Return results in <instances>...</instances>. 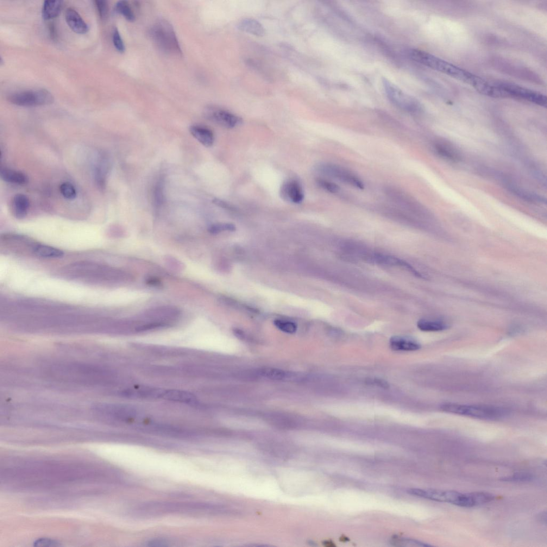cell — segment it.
<instances>
[{
	"mask_svg": "<svg viewBox=\"0 0 547 547\" xmlns=\"http://www.w3.org/2000/svg\"><path fill=\"white\" fill-rule=\"evenodd\" d=\"M54 370L61 379L94 385L103 383L108 374L100 367L81 363L64 364Z\"/></svg>",
	"mask_w": 547,
	"mask_h": 547,
	"instance_id": "obj_1",
	"label": "cell"
},
{
	"mask_svg": "<svg viewBox=\"0 0 547 547\" xmlns=\"http://www.w3.org/2000/svg\"><path fill=\"white\" fill-rule=\"evenodd\" d=\"M441 409L446 413L486 420L500 419L508 414L504 408L490 406L446 403L441 406Z\"/></svg>",
	"mask_w": 547,
	"mask_h": 547,
	"instance_id": "obj_2",
	"label": "cell"
},
{
	"mask_svg": "<svg viewBox=\"0 0 547 547\" xmlns=\"http://www.w3.org/2000/svg\"><path fill=\"white\" fill-rule=\"evenodd\" d=\"M150 34L156 46L166 54L181 55V49L172 25L165 20L156 22Z\"/></svg>",
	"mask_w": 547,
	"mask_h": 547,
	"instance_id": "obj_3",
	"label": "cell"
},
{
	"mask_svg": "<svg viewBox=\"0 0 547 547\" xmlns=\"http://www.w3.org/2000/svg\"><path fill=\"white\" fill-rule=\"evenodd\" d=\"M8 101L16 105L31 107L46 105L54 102L52 94L46 90H27L9 94Z\"/></svg>",
	"mask_w": 547,
	"mask_h": 547,
	"instance_id": "obj_4",
	"label": "cell"
},
{
	"mask_svg": "<svg viewBox=\"0 0 547 547\" xmlns=\"http://www.w3.org/2000/svg\"><path fill=\"white\" fill-rule=\"evenodd\" d=\"M383 84L388 99L397 108L412 114L421 110V105L416 98L401 90L392 82L383 78Z\"/></svg>",
	"mask_w": 547,
	"mask_h": 547,
	"instance_id": "obj_5",
	"label": "cell"
},
{
	"mask_svg": "<svg viewBox=\"0 0 547 547\" xmlns=\"http://www.w3.org/2000/svg\"><path fill=\"white\" fill-rule=\"evenodd\" d=\"M317 169L320 173L336 179L352 187L363 190L362 181L353 173L341 166L332 163H323L319 165Z\"/></svg>",
	"mask_w": 547,
	"mask_h": 547,
	"instance_id": "obj_6",
	"label": "cell"
},
{
	"mask_svg": "<svg viewBox=\"0 0 547 547\" xmlns=\"http://www.w3.org/2000/svg\"><path fill=\"white\" fill-rule=\"evenodd\" d=\"M206 115L213 122L227 129L235 128L243 123L240 117L223 109L208 108L206 111Z\"/></svg>",
	"mask_w": 547,
	"mask_h": 547,
	"instance_id": "obj_7",
	"label": "cell"
},
{
	"mask_svg": "<svg viewBox=\"0 0 547 547\" xmlns=\"http://www.w3.org/2000/svg\"><path fill=\"white\" fill-rule=\"evenodd\" d=\"M282 198L289 202L299 204L303 202L304 194L300 182L294 179L285 182L281 188Z\"/></svg>",
	"mask_w": 547,
	"mask_h": 547,
	"instance_id": "obj_8",
	"label": "cell"
},
{
	"mask_svg": "<svg viewBox=\"0 0 547 547\" xmlns=\"http://www.w3.org/2000/svg\"><path fill=\"white\" fill-rule=\"evenodd\" d=\"M373 257L375 261L377 263L381 264V265L398 266L404 268L407 270L408 271L412 273V274L417 276V277L423 278L422 275L412 266L410 264L398 258L397 257L385 255L376 254Z\"/></svg>",
	"mask_w": 547,
	"mask_h": 547,
	"instance_id": "obj_9",
	"label": "cell"
},
{
	"mask_svg": "<svg viewBox=\"0 0 547 547\" xmlns=\"http://www.w3.org/2000/svg\"><path fill=\"white\" fill-rule=\"evenodd\" d=\"M65 20L68 27L78 34H85L89 31L88 25L78 14L72 8H67L65 11Z\"/></svg>",
	"mask_w": 547,
	"mask_h": 547,
	"instance_id": "obj_10",
	"label": "cell"
},
{
	"mask_svg": "<svg viewBox=\"0 0 547 547\" xmlns=\"http://www.w3.org/2000/svg\"><path fill=\"white\" fill-rule=\"evenodd\" d=\"M409 494L425 499L438 502H447L448 490L433 489L410 488L408 489Z\"/></svg>",
	"mask_w": 547,
	"mask_h": 547,
	"instance_id": "obj_11",
	"label": "cell"
},
{
	"mask_svg": "<svg viewBox=\"0 0 547 547\" xmlns=\"http://www.w3.org/2000/svg\"><path fill=\"white\" fill-rule=\"evenodd\" d=\"M191 133L201 144L207 148L213 146L215 142V136L209 129L200 126H192L190 129Z\"/></svg>",
	"mask_w": 547,
	"mask_h": 547,
	"instance_id": "obj_12",
	"label": "cell"
},
{
	"mask_svg": "<svg viewBox=\"0 0 547 547\" xmlns=\"http://www.w3.org/2000/svg\"><path fill=\"white\" fill-rule=\"evenodd\" d=\"M29 207V199L23 194H17L12 199V211L18 219H23L27 215Z\"/></svg>",
	"mask_w": 547,
	"mask_h": 547,
	"instance_id": "obj_13",
	"label": "cell"
},
{
	"mask_svg": "<svg viewBox=\"0 0 547 547\" xmlns=\"http://www.w3.org/2000/svg\"><path fill=\"white\" fill-rule=\"evenodd\" d=\"M389 345L394 351H414L420 348L419 344L416 341L401 336L392 337L389 341Z\"/></svg>",
	"mask_w": 547,
	"mask_h": 547,
	"instance_id": "obj_14",
	"label": "cell"
},
{
	"mask_svg": "<svg viewBox=\"0 0 547 547\" xmlns=\"http://www.w3.org/2000/svg\"><path fill=\"white\" fill-rule=\"evenodd\" d=\"M161 398L185 404H192L196 400L195 396L192 393L175 389L163 391Z\"/></svg>",
	"mask_w": 547,
	"mask_h": 547,
	"instance_id": "obj_15",
	"label": "cell"
},
{
	"mask_svg": "<svg viewBox=\"0 0 547 547\" xmlns=\"http://www.w3.org/2000/svg\"><path fill=\"white\" fill-rule=\"evenodd\" d=\"M260 449L270 455L281 458H287L291 457L294 452L293 447H289L285 445L270 444L265 445Z\"/></svg>",
	"mask_w": 547,
	"mask_h": 547,
	"instance_id": "obj_16",
	"label": "cell"
},
{
	"mask_svg": "<svg viewBox=\"0 0 547 547\" xmlns=\"http://www.w3.org/2000/svg\"><path fill=\"white\" fill-rule=\"evenodd\" d=\"M0 176L4 181L12 184L23 185L27 184L29 182L27 175L21 172L7 168H3L1 169Z\"/></svg>",
	"mask_w": 547,
	"mask_h": 547,
	"instance_id": "obj_17",
	"label": "cell"
},
{
	"mask_svg": "<svg viewBox=\"0 0 547 547\" xmlns=\"http://www.w3.org/2000/svg\"><path fill=\"white\" fill-rule=\"evenodd\" d=\"M239 29L251 34L262 36L265 34V29L262 25L254 19H243L239 23Z\"/></svg>",
	"mask_w": 547,
	"mask_h": 547,
	"instance_id": "obj_18",
	"label": "cell"
},
{
	"mask_svg": "<svg viewBox=\"0 0 547 547\" xmlns=\"http://www.w3.org/2000/svg\"><path fill=\"white\" fill-rule=\"evenodd\" d=\"M61 1H46L44 2L42 14L45 20H50L57 17L62 10Z\"/></svg>",
	"mask_w": 547,
	"mask_h": 547,
	"instance_id": "obj_19",
	"label": "cell"
},
{
	"mask_svg": "<svg viewBox=\"0 0 547 547\" xmlns=\"http://www.w3.org/2000/svg\"><path fill=\"white\" fill-rule=\"evenodd\" d=\"M33 253L37 256L46 258H56L64 255L61 250L48 245L38 244L33 248Z\"/></svg>",
	"mask_w": 547,
	"mask_h": 547,
	"instance_id": "obj_20",
	"label": "cell"
},
{
	"mask_svg": "<svg viewBox=\"0 0 547 547\" xmlns=\"http://www.w3.org/2000/svg\"><path fill=\"white\" fill-rule=\"evenodd\" d=\"M417 325L419 329L426 332L441 331L449 328L448 325L444 322L423 319L418 321Z\"/></svg>",
	"mask_w": 547,
	"mask_h": 547,
	"instance_id": "obj_21",
	"label": "cell"
},
{
	"mask_svg": "<svg viewBox=\"0 0 547 547\" xmlns=\"http://www.w3.org/2000/svg\"><path fill=\"white\" fill-rule=\"evenodd\" d=\"M258 374L269 380L281 381L289 375L285 371L273 368H263L258 370Z\"/></svg>",
	"mask_w": 547,
	"mask_h": 547,
	"instance_id": "obj_22",
	"label": "cell"
},
{
	"mask_svg": "<svg viewBox=\"0 0 547 547\" xmlns=\"http://www.w3.org/2000/svg\"><path fill=\"white\" fill-rule=\"evenodd\" d=\"M115 10L118 14L123 15L129 22H133L135 20L134 12L128 1L118 2L115 6Z\"/></svg>",
	"mask_w": 547,
	"mask_h": 547,
	"instance_id": "obj_23",
	"label": "cell"
},
{
	"mask_svg": "<svg viewBox=\"0 0 547 547\" xmlns=\"http://www.w3.org/2000/svg\"><path fill=\"white\" fill-rule=\"evenodd\" d=\"M391 544L398 547H430L431 545L420 542V541L406 538L395 537L392 539Z\"/></svg>",
	"mask_w": 547,
	"mask_h": 547,
	"instance_id": "obj_24",
	"label": "cell"
},
{
	"mask_svg": "<svg viewBox=\"0 0 547 547\" xmlns=\"http://www.w3.org/2000/svg\"><path fill=\"white\" fill-rule=\"evenodd\" d=\"M501 480L509 482H530L534 480V476L529 473L518 472L511 476L502 478Z\"/></svg>",
	"mask_w": 547,
	"mask_h": 547,
	"instance_id": "obj_25",
	"label": "cell"
},
{
	"mask_svg": "<svg viewBox=\"0 0 547 547\" xmlns=\"http://www.w3.org/2000/svg\"><path fill=\"white\" fill-rule=\"evenodd\" d=\"M62 196L67 199L73 200L77 197V191L73 185L70 182H65L60 187Z\"/></svg>",
	"mask_w": 547,
	"mask_h": 547,
	"instance_id": "obj_26",
	"label": "cell"
},
{
	"mask_svg": "<svg viewBox=\"0 0 547 547\" xmlns=\"http://www.w3.org/2000/svg\"><path fill=\"white\" fill-rule=\"evenodd\" d=\"M274 324L280 330L288 334H293L297 329L296 324L289 321L276 320Z\"/></svg>",
	"mask_w": 547,
	"mask_h": 547,
	"instance_id": "obj_27",
	"label": "cell"
},
{
	"mask_svg": "<svg viewBox=\"0 0 547 547\" xmlns=\"http://www.w3.org/2000/svg\"><path fill=\"white\" fill-rule=\"evenodd\" d=\"M235 225L230 223H218L211 225L208 228L211 234H217L223 231H234Z\"/></svg>",
	"mask_w": 547,
	"mask_h": 547,
	"instance_id": "obj_28",
	"label": "cell"
},
{
	"mask_svg": "<svg viewBox=\"0 0 547 547\" xmlns=\"http://www.w3.org/2000/svg\"><path fill=\"white\" fill-rule=\"evenodd\" d=\"M155 204L157 207L161 206L164 200L163 194V181L161 179L157 182L154 192Z\"/></svg>",
	"mask_w": 547,
	"mask_h": 547,
	"instance_id": "obj_29",
	"label": "cell"
},
{
	"mask_svg": "<svg viewBox=\"0 0 547 547\" xmlns=\"http://www.w3.org/2000/svg\"><path fill=\"white\" fill-rule=\"evenodd\" d=\"M450 147H446L444 145H437L436 147V149L437 153L441 156L445 157L451 160H458V156L454 151H452L449 148Z\"/></svg>",
	"mask_w": 547,
	"mask_h": 547,
	"instance_id": "obj_30",
	"label": "cell"
},
{
	"mask_svg": "<svg viewBox=\"0 0 547 547\" xmlns=\"http://www.w3.org/2000/svg\"><path fill=\"white\" fill-rule=\"evenodd\" d=\"M317 184L323 190L330 193H335L339 192V187L335 183L322 179L317 180Z\"/></svg>",
	"mask_w": 547,
	"mask_h": 547,
	"instance_id": "obj_31",
	"label": "cell"
},
{
	"mask_svg": "<svg viewBox=\"0 0 547 547\" xmlns=\"http://www.w3.org/2000/svg\"><path fill=\"white\" fill-rule=\"evenodd\" d=\"M112 39L114 45L119 52L123 53L125 51V47L122 37L117 28L113 30Z\"/></svg>",
	"mask_w": 547,
	"mask_h": 547,
	"instance_id": "obj_32",
	"label": "cell"
},
{
	"mask_svg": "<svg viewBox=\"0 0 547 547\" xmlns=\"http://www.w3.org/2000/svg\"><path fill=\"white\" fill-rule=\"evenodd\" d=\"M96 5L100 18L103 20L108 17L109 13V6L108 2L104 0H97L95 1Z\"/></svg>",
	"mask_w": 547,
	"mask_h": 547,
	"instance_id": "obj_33",
	"label": "cell"
},
{
	"mask_svg": "<svg viewBox=\"0 0 547 547\" xmlns=\"http://www.w3.org/2000/svg\"><path fill=\"white\" fill-rule=\"evenodd\" d=\"M367 384L387 389L389 387L388 383L385 380L379 379H370L366 381Z\"/></svg>",
	"mask_w": 547,
	"mask_h": 547,
	"instance_id": "obj_34",
	"label": "cell"
},
{
	"mask_svg": "<svg viewBox=\"0 0 547 547\" xmlns=\"http://www.w3.org/2000/svg\"><path fill=\"white\" fill-rule=\"evenodd\" d=\"M146 282L149 286L155 287H161L162 286L161 280L154 276H148L146 278Z\"/></svg>",
	"mask_w": 547,
	"mask_h": 547,
	"instance_id": "obj_35",
	"label": "cell"
},
{
	"mask_svg": "<svg viewBox=\"0 0 547 547\" xmlns=\"http://www.w3.org/2000/svg\"><path fill=\"white\" fill-rule=\"evenodd\" d=\"M56 544H58V543H56V542H55V541H54V540H50V539H40V540L37 541V542L35 543V544H36L35 546H57V545H56Z\"/></svg>",
	"mask_w": 547,
	"mask_h": 547,
	"instance_id": "obj_36",
	"label": "cell"
},
{
	"mask_svg": "<svg viewBox=\"0 0 547 547\" xmlns=\"http://www.w3.org/2000/svg\"><path fill=\"white\" fill-rule=\"evenodd\" d=\"M213 203L218 206L222 207V208L230 210L232 209L231 205L221 199L215 198L213 200Z\"/></svg>",
	"mask_w": 547,
	"mask_h": 547,
	"instance_id": "obj_37",
	"label": "cell"
},
{
	"mask_svg": "<svg viewBox=\"0 0 547 547\" xmlns=\"http://www.w3.org/2000/svg\"><path fill=\"white\" fill-rule=\"evenodd\" d=\"M167 543L166 541L165 540L156 539L151 541V542L149 543V546L155 547L167 546Z\"/></svg>",
	"mask_w": 547,
	"mask_h": 547,
	"instance_id": "obj_38",
	"label": "cell"
},
{
	"mask_svg": "<svg viewBox=\"0 0 547 547\" xmlns=\"http://www.w3.org/2000/svg\"><path fill=\"white\" fill-rule=\"evenodd\" d=\"M49 31L50 36H51L52 39L54 40L57 39V32H56L55 25L54 23L50 24Z\"/></svg>",
	"mask_w": 547,
	"mask_h": 547,
	"instance_id": "obj_39",
	"label": "cell"
},
{
	"mask_svg": "<svg viewBox=\"0 0 547 547\" xmlns=\"http://www.w3.org/2000/svg\"><path fill=\"white\" fill-rule=\"evenodd\" d=\"M538 520L540 521V522H542L543 524H546V523H547V513H546V512H544V513H541L540 514H539V516H538Z\"/></svg>",
	"mask_w": 547,
	"mask_h": 547,
	"instance_id": "obj_40",
	"label": "cell"
}]
</instances>
